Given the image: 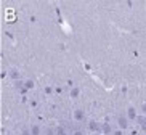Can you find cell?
Here are the masks:
<instances>
[{
	"label": "cell",
	"mask_w": 146,
	"mask_h": 135,
	"mask_svg": "<svg viewBox=\"0 0 146 135\" xmlns=\"http://www.w3.org/2000/svg\"><path fill=\"white\" fill-rule=\"evenodd\" d=\"M72 118H74V121H76V122L80 124V122L85 121V111H84L82 108H76V109H74V113H72Z\"/></svg>",
	"instance_id": "obj_1"
},
{
	"label": "cell",
	"mask_w": 146,
	"mask_h": 135,
	"mask_svg": "<svg viewBox=\"0 0 146 135\" xmlns=\"http://www.w3.org/2000/svg\"><path fill=\"white\" fill-rule=\"evenodd\" d=\"M129 124H130V121H129V118H127L125 114H120V116H117V126H119L120 130H125V129L129 127Z\"/></svg>",
	"instance_id": "obj_2"
},
{
	"label": "cell",
	"mask_w": 146,
	"mask_h": 135,
	"mask_svg": "<svg viewBox=\"0 0 146 135\" xmlns=\"http://www.w3.org/2000/svg\"><path fill=\"white\" fill-rule=\"evenodd\" d=\"M100 132L103 135H112V127H111V124H108V122H103L101 126H100Z\"/></svg>",
	"instance_id": "obj_3"
},
{
	"label": "cell",
	"mask_w": 146,
	"mask_h": 135,
	"mask_svg": "<svg viewBox=\"0 0 146 135\" xmlns=\"http://www.w3.org/2000/svg\"><path fill=\"white\" fill-rule=\"evenodd\" d=\"M125 116L129 118V121H137V118H138L137 109L133 108V106H129V108H127V113H125Z\"/></svg>",
	"instance_id": "obj_4"
},
{
	"label": "cell",
	"mask_w": 146,
	"mask_h": 135,
	"mask_svg": "<svg viewBox=\"0 0 146 135\" xmlns=\"http://www.w3.org/2000/svg\"><path fill=\"white\" fill-rule=\"evenodd\" d=\"M69 96H71L72 100H77L79 96H80V87H77V85L71 87V90H69Z\"/></svg>",
	"instance_id": "obj_5"
},
{
	"label": "cell",
	"mask_w": 146,
	"mask_h": 135,
	"mask_svg": "<svg viewBox=\"0 0 146 135\" xmlns=\"http://www.w3.org/2000/svg\"><path fill=\"white\" fill-rule=\"evenodd\" d=\"M135 122L138 124V127H140V129H141L143 132H146V116L140 114V116L137 118V121H135Z\"/></svg>",
	"instance_id": "obj_6"
},
{
	"label": "cell",
	"mask_w": 146,
	"mask_h": 135,
	"mask_svg": "<svg viewBox=\"0 0 146 135\" xmlns=\"http://www.w3.org/2000/svg\"><path fill=\"white\" fill-rule=\"evenodd\" d=\"M29 130H31V135H42V132H43L40 124H31Z\"/></svg>",
	"instance_id": "obj_7"
},
{
	"label": "cell",
	"mask_w": 146,
	"mask_h": 135,
	"mask_svg": "<svg viewBox=\"0 0 146 135\" xmlns=\"http://www.w3.org/2000/svg\"><path fill=\"white\" fill-rule=\"evenodd\" d=\"M100 126H101V124H98L96 121H90L88 122V130L93 132V134L95 132H100Z\"/></svg>",
	"instance_id": "obj_8"
},
{
	"label": "cell",
	"mask_w": 146,
	"mask_h": 135,
	"mask_svg": "<svg viewBox=\"0 0 146 135\" xmlns=\"http://www.w3.org/2000/svg\"><path fill=\"white\" fill-rule=\"evenodd\" d=\"M8 76H10V79H13L15 82H16V80H19V71L15 69V68L8 71Z\"/></svg>",
	"instance_id": "obj_9"
},
{
	"label": "cell",
	"mask_w": 146,
	"mask_h": 135,
	"mask_svg": "<svg viewBox=\"0 0 146 135\" xmlns=\"http://www.w3.org/2000/svg\"><path fill=\"white\" fill-rule=\"evenodd\" d=\"M35 87V84H34V80L32 79H24V90H32V88Z\"/></svg>",
	"instance_id": "obj_10"
},
{
	"label": "cell",
	"mask_w": 146,
	"mask_h": 135,
	"mask_svg": "<svg viewBox=\"0 0 146 135\" xmlns=\"http://www.w3.org/2000/svg\"><path fill=\"white\" fill-rule=\"evenodd\" d=\"M55 135H68V129L64 126H58L55 129Z\"/></svg>",
	"instance_id": "obj_11"
},
{
	"label": "cell",
	"mask_w": 146,
	"mask_h": 135,
	"mask_svg": "<svg viewBox=\"0 0 146 135\" xmlns=\"http://www.w3.org/2000/svg\"><path fill=\"white\" fill-rule=\"evenodd\" d=\"M42 135H55V132H53V129H47L45 132H42Z\"/></svg>",
	"instance_id": "obj_12"
},
{
	"label": "cell",
	"mask_w": 146,
	"mask_h": 135,
	"mask_svg": "<svg viewBox=\"0 0 146 135\" xmlns=\"http://www.w3.org/2000/svg\"><path fill=\"white\" fill-rule=\"evenodd\" d=\"M72 135H85V132L80 130V129H76V130L72 132Z\"/></svg>",
	"instance_id": "obj_13"
},
{
	"label": "cell",
	"mask_w": 146,
	"mask_h": 135,
	"mask_svg": "<svg viewBox=\"0 0 146 135\" xmlns=\"http://www.w3.org/2000/svg\"><path fill=\"white\" fill-rule=\"evenodd\" d=\"M141 113L143 116H146V103H141Z\"/></svg>",
	"instance_id": "obj_14"
},
{
	"label": "cell",
	"mask_w": 146,
	"mask_h": 135,
	"mask_svg": "<svg viewBox=\"0 0 146 135\" xmlns=\"http://www.w3.org/2000/svg\"><path fill=\"white\" fill-rule=\"evenodd\" d=\"M112 135H124V130H120V129H119V130H114V132H112Z\"/></svg>",
	"instance_id": "obj_15"
},
{
	"label": "cell",
	"mask_w": 146,
	"mask_h": 135,
	"mask_svg": "<svg viewBox=\"0 0 146 135\" xmlns=\"http://www.w3.org/2000/svg\"><path fill=\"white\" fill-rule=\"evenodd\" d=\"M21 135H31V130H27V129H23Z\"/></svg>",
	"instance_id": "obj_16"
},
{
	"label": "cell",
	"mask_w": 146,
	"mask_h": 135,
	"mask_svg": "<svg viewBox=\"0 0 146 135\" xmlns=\"http://www.w3.org/2000/svg\"><path fill=\"white\" fill-rule=\"evenodd\" d=\"M52 92H53V88H52V87H45V93H48V95H50Z\"/></svg>",
	"instance_id": "obj_17"
}]
</instances>
